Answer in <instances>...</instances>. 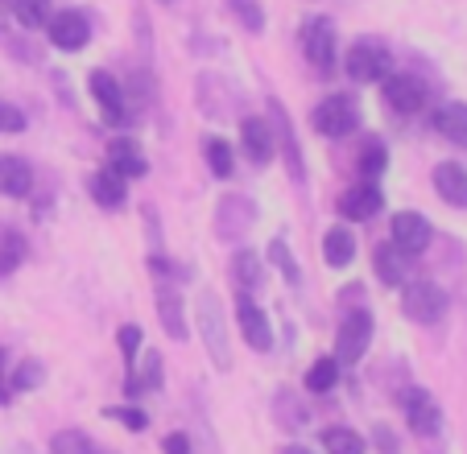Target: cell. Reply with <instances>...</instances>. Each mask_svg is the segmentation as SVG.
<instances>
[{
	"instance_id": "cell-1",
	"label": "cell",
	"mask_w": 467,
	"mask_h": 454,
	"mask_svg": "<svg viewBox=\"0 0 467 454\" xmlns=\"http://www.w3.org/2000/svg\"><path fill=\"white\" fill-rule=\"evenodd\" d=\"M194 318H199V335H203V347L212 356V364L220 372H232V347H228V318H223L220 297L212 289L199 294V306H194Z\"/></svg>"
},
{
	"instance_id": "cell-2",
	"label": "cell",
	"mask_w": 467,
	"mask_h": 454,
	"mask_svg": "<svg viewBox=\"0 0 467 454\" xmlns=\"http://www.w3.org/2000/svg\"><path fill=\"white\" fill-rule=\"evenodd\" d=\"M310 124H315L318 137H352L360 129V104L344 91H336L310 112Z\"/></svg>"
},
{
	"instance_id": "cell-3",
	"label": "cell",
	"mask_w": 467,
	"mask_h": 454,
	"mask_svg": "<svg viewBox=\"0 0 467 454\" xmlns=\"http://www.w3.org/2000/svg\"><path fill=\"white\" fill-rule=\"evenodd\" d=\"M401 310H406V318H414V323L434 326L447 315V294H442V285H434V281H410V285H401Z\"/></svg>"
},
{
	"instance_id": "cell-4",
	"label": "cell",
	"mask_w": 467,
	"mask_h": 454,
	"mask_svg": "<svg viewBox=\"0 0 467 454\" xmlns=\"http://www.w3.org/2000/svg\"><path fill=\"white\" fill-rule=\"evenodd\" d=\"M389 50L380 42H368V37H360V42H352V50L344 54V70L352 83H380L389 75Z\"/></svg>"
},
{
	"instance_id": "cell-5",
	"label": "cell",
	"mask_w": 467,
	"mask_h": 454,
	"mask_svg": "<svg viewBox=\"0 0 467 454\" xmlns=\"http://www.w3.org/2000/svg\"><path fill=\"white\" fill-rule=\"evenodd\" d=\"M256 227V202L248 194H223L215 207V236L220 240H240Z\"/></svg>"
},
{
	"instance_id": "cell-6",
	"label": "cell",
	"mask_w": 467,
	"mask_h": 454,
	"mask_svg": "<svg viewBox=\"0 0 467 454\" xmlns=\"http://www.w3.org/2000/svg\"><path fill=\"white\" fill-rule=\"evenodd\" d=\"M372 343V315L368 310H348L336 331V359L339 364H360Z\"/></svg>"
},
{
	"instance_id": "cell-7",
	"label": "cell",
	"mask_w": 467,
	"mask_h": 454,
	"mask_svg": "<svg viewBox=\"0 0 467 454\" xmlns=\"http://www.w3.org/2000/svg\"><path fill=\"white\" fill-rule=\"evenodd\" d=\"M302 50L315 62L318 75H331V70H336V21L310 17L306 26H302Z\"/></svg>"
},
{
	"instance_id": "cell-8",
	"label": "cell",
	"mask_w": 467,
	"mask_h": 454,
	"mask_svg": "<svg viewBox=\"0 0 467 454\" xmlns=\"http://www.w3.org/2000/svg\"><path fill=\"white\" fill-rule=\"evenodd\" d=\"M380 91H385V108L397 116H414L426 108V83L406 75V70H401V75H385Z\"/></svg>"
},
{
	"instance_id": "cell-9",
	"label": "cell",
	"mask_w": 467,
	"mask_h": 454,
	"mask_svg": "<svg viewBox=\"0 0 467 454\" xmlns=\"http://www.w3.org/2000/svg\"><path fill=\"white\" fill-rule=\"evenodd\" d=\"M397 405H401V413H406L410 429H414L418 438H431L442 429V409L426 388H406V393L397 397Z\"/></svg>"
},
{
	"instance_id": "cell-10",
	"label": "cell",
	"mask_w": 467,
	"mask_h": 454,
	"mask_svg": "<svg viewBox=\"0 0 467 454\" xmlns=\"http://www.w3.org/2000/svg\"><path fill=\"white\" fill-rule=\"evenodd\" d=\"M269 129H274V140L282 145V153H285V170H290V178L298 186H306V161H302V149H298V137H294V124H290V116H285V108H282V99H269Z\"/></svg>"
},
{
	"instance_id": "cell-11",
	"label": "cell",
	"mask_w": 467,
	"mask_h": 454,
	"mask_svg": "<svg viewBox=\"0 0 467 454\" xmlns=\"http://www.w3.org/2000/svg\"><path fill=\"white\" fill-rule=\"evenodd\" d=\"M431 219L418 215V211H401V215H393V240L389 244L397 248L401 256H422L426 248H431Z\"/></svg>"
},
{
	"instance_id": "cell-12",
	"label": "cell",
	"mask_w": 467,
	"mask_h": 454,
	"mask_svg": "<svg viewBox=\"0 0 467 454\" xmlns=\"http://www.w3.org/2000/svg\"><path fill=\"white\" fill-rule=\"evenodd\" d=\"M46 34H50V42L58 46V50L75 54V50H83V46L91 42V21L83 17L79 9H62V13H54V17L46 21Z\"/></svg>"
},
{
	"instance_id": "cell-13",
	"label": "cell",
	"mask_w": 467,
	"mask_h": 454,
	"mask_svg": "<svg viewBox=\"0 0 467 454\" xmlns=\"http://www.w3.org/2000/svg\"><path fill=\"white\" fill-rule=\"evenodd\" d=\"M91 96H96L99 104V116H104V124H112V129H120V124H129V99H124L120 83L108 75V70H91Z\"/></svg>"
},
{
	"instance_id": "cell-14",
	"label": "cell",
	"mask_w": 467,
	"mask_h": 454,
	"mask_svg": "<svg viewBox=\"0 0 467 454\" xmlns=\"http://www.w3.org/2000/svg\"><path fill=\"white\" fill-rule=\"evenodd\" d=\"M236 326H240V335H244V343L253 351H269V347H274V326H269V315H265V310L256 306L248 294L236 297Z\"/></svg>"
},
{
	"instance_id": "cell-15",
	"label": "cell",
	"mask_w": 467,
	"mask_h": 454,
	"mask_svg": "<svg viewBox=\"0 0 467 454\" xmlns=\"http://www.w3.org/2000/svg\"><path fill=\"white\" fill-rule=\"evenodd\" d=\"M380 207H385V194H380V186L377 182H364V178L339 194V215L352 219V223H368L372 215H380Z\"/></svg>"
},
{
	"instance_id": "cell-16",
	"label": "cell",
	"mask_w": 467,
	"mask_h": 454,
	"mask_svg": "<svg viewBox=\"0 0 467 454\" xmlns=\"http://www.w3.org/2000/svg\"><path fill=\"white\" fill-rule=\"evenodd\" d=\"M108 170L120 178H145L150 174V161H145L141 145L132 137H112L108 140Z\"/></svg>"
},
{
	"instance_id": "cell-17",
	"label": "cell",
	"mask_w": 467,
	"mask_h": 454,
	"mask_svg": "<svg viewBox=\"0 0 467 454\" xmlns=\"http://www.w3.org/2000/svg\"><path fill=\"white\" fill-rule=\"evenodd\" d=\"M240 149L248 153V161H256V166H265V161L274 158V129H269V120H261V116H248L244 124H240Z\"/></svg>"
},
{
	"instance_id": "cell-18",
	"label": "cell",
	"mask_w": 467,
	"mask_h": 454,
	"mask_svg": "<svg viewBox=\"0 0 467 454\" xmlns=\"http://www.w3.org/2000/svg\"><path fill=\"white\" fill-rule=\"evenodd\" d=\"M434 191H439V199L447 202V207L467 211V170L455 166V161L434 166Z\"/></svg>"
},
{
	"instance_id": "cell-19",
	"label": "cell",
	"mask_w": 467,
	"mask_h": 454,
	"mask_svg": "<svg viewBox=\"0 0 467 454\" xmlns=\"http://www.w3.org/2000/svg\"><path fill=\"white\" fill-rule=\"evenodd\" d=\"M88 194H91V202L96 207H104V211H120L124 207V178L120 174H112V170H96V174L88 178Z\"/></svg>"
},
{
	"instance_id": "cell-20",
	"label": "cell",
	"mask_w": 467,
	"mask_h": 454,
	"mask_svg": "<svg viewBox=\"0 0 467 454\" xmlns=\"http://www.w3.org/2000/svg\"><path fill=\"white\" fill-rule=\"evenodd\" d=\"M158 318H161V326H166V335L174 343H182L186 335V310H182V294H178L174 285H161L158 289Z\"/></svg>"
},
{
	"instance_id": "cell-21",
	"label": "cell",
	"mask_w": 467,
	"mask_h": 454,
	"mask_svg": "<svg viewBox=\"0 0 467 454\" xmlns=\"http://www.w3.org/2000/svg\"><path fill=\"white\" fill-rule=\"evenodd\" d=\"M29 186H34V170H29V161L5 153V158H0V194H5V199H26Z\"/></svg>"
},
{
	"instance_id": "cell-22",
	"label": "cell",
	"mask_w": 467,
	"mask_h": 454,
	"mask_svg": "<svg viewBox=\"0 0 467 454\" xmlns=\"http://www.w3.org/2000/svg\"><path fill=\"white\" fill-rule=\"evenodd\" d=\"M161 388V356L158 351H145L141 367H129V380H124V393L141 397V393H158Z\"/></svg>"
},
{
	"instance_id": "cell-23",
	"label": "cell",
	"mask_w": 467,
	"mask_h": 454,
	"mask_svg": "<svg viewBox=\"0 0 467 454\" xmlns=\"http://www.w3.org/2000/svg\"><path fill=\"white\" fill-rule=\"evenodd\" d=\"M431 124L439 129V137L451 140V145L467 149V104H442V108H434Z\"/></svg>"
},
{
	"instance_id": "cell-24",
	"label": "cell",
	"mask_w": 467,
	"mask_h": 454,
	"mask_svg": "<svg viewBox=\"0 0 467 454\" xmlns=\"http://www.w3.org/2000/svg\"><path fill=\"white\" fill-rule=\"evenodd\" d=\"M323 261L331 264V269H348V264L356 261V236L348 232V227H327V236H323Z\"/></svg>"
},
{
	"instance_id": "cell-25",
	"label": "cell",
	"mask_w": 467,
	"mask_h": 454,
	"mask_svg": "<svg viewBox=\"0 0 467 454\" xmlns=\"http://www.w3.org/2000/svg\"><path fill=\"white\" fill-rule=\"evenodd\" d=\"M26 253H29L26 236H21L17 227L0 223V277H9V273H17V269H21V261H26Z\"/></svg>"
},
{
	"instance_id": "cell-26",
	"label": "cell",
	"mask_w": 467,
	"mask_h": 454,
	"mask_svg": "<svg viewBox=\"0 0 467 454\" xmlns=\"http://www.w3.org/2000/svg\"><path fill=\"white\" fill-rule=\"evenodd\" d=\"M406 256L397 253L393 244H380L377 253H372V269H377V277L385 281V285H401L406 281Z\"/></svg>"
},
{
	"instance_id": "cell-27",
	"label": "cell",
	"mask_w": 467,
	"mask_h": 454,
	"mask_svg": "<svg viewBox=\"0 0 467 454\" xmlns=\"http://www.w3.org/2000/svg\"><path fill=\"white\" fill-rule=\"evenodd\" d=\"M261 277H265V261L256 253H236L232 256V281H236L240 289H244V294H253L256 285H261Z\"/></svg>"
},
{
	"instance_id": "cell-28",
	"label": "cell",
	"mask_w": 467,
	"mask_h": 454,
	"mask_svg": "<svg viewBox=\"0 0 467 454\" xmlns=\"http://www.w3.org/2000/svg\"><path fill=\"white\" fill-rule=\"evenodd\" d=\"M385 166H389V149L380 145L377 137H372V140H364L360 158H356V170H360V178H364V182H377V178L385 174Z\"/></svg>"
},
{
	"instance_id": "cell-29",
	"label": "cell",
	"mask_w": 467,
	"mask_h": 454,
	"mask_svg": "<svg viewBox=\"0 0 467 454\" xmlns=\"http://www.w3.org/2000/svg\"><path fill=\"white\" fill-rule=\"evenodd\" d=\"M339 359L336 356H323V359H315L310 364V372H306V388L310 393H331V388L339 385Z\"/></svg>"
},
{
	"instance_id": "cell-30",
	"label": "cell",
	"mask_w": 467,
	"mask_h": 454,
	"mask_svg": "<svg viewBox=\"0 0 467 454\" xmlns=\"http://www.w3.org/2000/svg\"><path fill=\"white\" fill-rule=\"evenodd\" d=\"M323 450L327 454H364V438L348 426H327L323 429Z\"/></svg>"
},
{
	"instance_id": "cell-31",
	"label": "cell",
	"mask_w": 467,
	"mask_h": 454,
	"mask_svg": "<svg viewBox=\"0 0 467 454\" xmlns=\"http://www.w3.org/2000/svg\"><path fill=\"white\" fill-rule=\"evenodd\" d=\"M269 264H274L277 273L285 277V285L290 289H298L302 285V273H298V261H294V253H290V244H285L282 236L277 240H269Z\"/></svg>"
},
{
	"instance_id": "cell-32",
	"label": "cell",
	"mask_w": 467,
	"mask_h": 454,
	"mask_svg": "<svg viewBox=\"0 0 467 454\" xmlns=\"http://www.w3.org/2000/svg\"><path fill=\"white\" fill-rule=\"evenodd\" d=\"M9 9L26 29H46V21L54 17L50 0H9Z\"/></svg>"
},
{
	"instance_id": "cell-33",
	"label": "cell",
	"mask_w": 467,
	"mask_h": 454,
	"mask_svg": "<svg viewBox=\"0 0 467 454\" xmlns=\"http://www.w3.org/2000/svg\"><path fill=\"white\" fill-rule=\"evenodd\" d=\"M50 454H99V446L83 429H58L50 438Z\"/></svg>"
},
{
	"instance_id": "cell-34",
	"label": "cell",
	"mask_w": 467,
	"mask_h": 454,
	"mask_svg": "<svg viewBox=\"0 0 467 454\" xmlns=\"http://www.w3.org/2000/svg\"><path fill=\"white\" fill-rule=\"evenodd\" d=\"M207 166H212L215 178H232V170H236V153H232V145L223 137H207Z\"/></svg>"
},
{
	"instance_id": "cell-35",
	"label": "cell",
	"mask_w": 467,
	"mask_h": 454,
	"mask_svg": "<svg viewBox=\"0 0 467 454\" xmlns=\"http://www.w3.org/2000/svg\"><path fill=\"white\" fill-rule=\"evenodd\" d=\"M274 413H277V421H282V429H302L306 426V409H302L298 401H294V393H277L274 397Z\"/></svg>"
},
{
	"instance_id": "cell-36",
	"label": "cell",
	"mask_w": 467,
	"mask_h": 454,
	"mask_svg": "<svg viewBox=\"0 0 467 454\" xmlns=\"http://www.w3.org/2000/svg\"><path fill=\"white\" fill-rule=\"evenodd\" d=\"M108 421H120L124 429H132V434H145L150 429V413L137 409V405H112V409H104Z\"/></svg>"
},
{
	"instance_id": "cell-37",
	"label": "cell",
	"mask_w": 467,
	"mask_h": 454,
	"mask_svg": "<svg viewBox=\"0 0 467 454\" xmlns=\"http://www.w3.org/2000/svg\"><path fill=\"white\" fill-rule=\"evenodd\" d=\"M232 17L248 29V34H261L265 29V13H261V0H228Z\"/></svg>"
},
{
	"instance_id": "cell-38",
	"label": "cell",
	"mask_w": 467,
	"mask_h": 454,
	"mask_svg": "<svg viewBox=\"0 0 467 454\" xmlns=\"http://www.w3.org/2000/svg\"><path fill=\"white\" fill-rule=\"evenodd\" d=\"M46 380V367L37 364V359H26V364L17 367V372H13V393H26V388H34V385H42Z\"/></svg>"
},
{
	"instance_id": "cell-39",
	"label": "cell",
	"mask_w": 467,
	"mask_h": 454,
	"mask_svg": "<svg viewBox=\"0 0 467 454\" xmlns=\"http://www.w3.org/2000/svg\"><path fill=\"white\" fill-rule=\"evenodd\" d=\"M116 343H120V351L129 356V364L137 359V351H141V343H145V335H141V326H120V335H116Z\"/></svg>"
},
{
	"instance_id": "cell-40",
	"label": "cell",
	"mask_w": 467,
	"mask_h": 454,
	"mask_svg": "<svg viewBox=\"0 0 467 454\" xmlns=\"http://www.w3.org/2000/svg\"><path fill=\"white\" fill-rule=\"evenodd\" d=\"M0 132H26V112L17 104H0Z\"/></svg>"
},
{
	"instance_id": "cell-41",
	"label": "cell",
	"mask_w": 467,
	"mask_h": 454,
	"mask_svg": "<svg viewBox=\"0 0 467 454\" xmlns=\"http://www.w3.org/2000/svg\"><path fill=\"white\" fill-rule=\"evenodd\" d=\"M372 442H377L385 454H401V450H397V438H393V429H389V426H377V429H372Z\"/></svg>"
},
{
	"instance_id": "cell-42",
	"label": "cell",
	"mask_w": 467,
	"mask_h": 454,
	"mask_svg": "<svg viewBox=\"0 0 467 454\" xmlns=\"http://www.w3.org/2000/svg\"><path fill=\"white\" fill-rule=\"evenodd\" d=\"M161 450H166V454H191V438L178 429V434H170L166 442H161Z\"/></svg>"
},
{
	"instance_id": "cell-43",
	"label": "cell",
	"mask_w": 467,
	"mask_h": 454,
	"mask_svg": "<svg viewBox=\"0 0 467 454\" xmlns=\"http://www.w3.org/2000/svg\"><path fill=\"white\" fill-rule=\"evenodd\" d=\"M0 380H5V347H0ZM0 401H9V393L0 388Z\"/></svg>"
},
{
	"instance_id": "cell-44",
	"label": "cell",
	"mask_w": 467,
	"mask_h": 454,
	"mask_svg": "<svg viewBox=\"0 0 467 454\" xmlns=\"http://www.w3.org/2000/svg\"><path fill=\"white\" fill-rule=\"evenodd\" d=\"M282 454H310L306 446H282Z\"/></svg>"
},
{
	"instance_id": "cell-45",
	"label": "cell",
	"mask_w": 467,
	"mask_h": 454,
	"mask_svg": "<svg viewBox=\"0 0 467 454\" xmlns=\"http://www.w3.org/2000/svg\"><path fill=\"white\" fill-rule=\"evenodd\" d=\"M166 5H170V0H166Z\"/></svg>"
}]
</instances>
